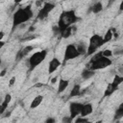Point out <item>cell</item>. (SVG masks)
Segmentation results:
<instances>
[{
    "mask_svg": "<svg viewBox=\"0 0 123 123\" xmlns=\"http://www.w3.org/2000/svg\"><path fill=\"white\" fill-rule=\"evenodd\" d=\"M55 8V4L53 3H44L43 6L41 7V9L38 11V13H37V18L38 19H44L48 16V14L54 10Z\"/></svg>",
    "mask_w": 123,
    "mask_h": 123,
    "instance_id": "52a82bcc",
    "label": "cell"
},
{
    "mask_svg": "<svg viewBox=\"0 0 123 123\" xmlns=\"http://www.w3.org/2000/svg\"><path fill=\"white\" fill-rule=\"evenodd\" d=\"M32 17H33V11L31 9V6L17 9V11L13 13L12 16V30L15 27L19 26L20 24L27 22Z\"/></svg>",
    "mask_w": 123,
    "mask_h": 123,
    "instance_id": "7a4b0ae2",
    "label": "cell"
},
{
    "mask_svg": "<svg viewBox=\"0 0 123 123\" xmlns=\"http://www.w3.org/2000/svg\"><path fill=\"white\" fill-rule=\"evenodd\" d=\"M11 100H12V95H11V94H9V93H7V94L5 95V97H4L3 101H2V103H1L2 107H3L4 109H7V108H8L9 103L11 102Z\"/></svg>",
    "mask_w": 123,
    "mask_h": 123,
    "instance_id": "44dd1931",
    "label": "cell"
},
{
    "mask_svg": "<svg viewBox=\"0 0 123 123\" xmlns=\"http://www.w3.org/2000/svg\"><path fill=\"white\" fill-rule=\"evenodd\" d=\"M104 44L103 41V37L95 34L92 35L89 38V42L87 45V50H86V55H92L94 54L98 48H100Z\"/></svg>",
    "mask_w": 123,
    "mask_h": 123,
    "instance_id": "277c9868",
    "label": "cell"
},
{
    "mask_svg": "<svg viewBox=\"0 0 123 123\" xmlns=\"http://www.w3.org/2000/svg\"><path fill=\"white\" fill-rule=\"evenodd\" d=\"M5 111H6V109H4V108L2 107V105L0 104V114H3V113L5 112Z\"/></svg>",
    "mask_w": 123,
    "mask_h": 123,
    "instance_id": "4dcf8cb0",
    "label": "cell"
},
{
    "mask_svg": "<svg viewBox=\"0 0 123 123\" xmlns=\"http://www.w3.org/2000/svg\"><path fill=\"white\" fill-rule=\"evenodd\" d=\"M87 119L86 118V117H78L77 119H76V121H75V123H84V122H86Z\"/></svg>",
    "mask_w": 123,
    "mask_h": 123,
    "instance_id": "484cf974",
    "label": "cell"
},
{
    "mask_svg": "<svg viewBox=\"0 0 123 123\" xmlns=\"http://www.w3.org/2000/svg\"><path fill=\"white\" fill-rule=\"evenodd\" d=\"M111 38H112V31H111V29H110L103 37V41H104V43H106V42L110 41Z\"/></svg>",
    "mask_w": 123,
    "mask_h": 123,
    "instance_id": "603a6c76",
    "label": "cell"
},
{
    "mask_svg": "<svg viewBox=\"0 0 123 123\" xmlns=\"http://www.w3.org/2000/svg\"><path fill=\"white\" fill-rule=\"evenodd\" d=\"M1 62H2V60H1V58H0V64H1Z\"/></svg>",
    "mask_w": 123,
    "mask_h": 123,
    "instance_id": "7bdbcfd3",
    "label": "cell"
},
{
    "mask_svg": "<svg viewBox=\"0 0 123 123\" xmlns=\"http://www.w3.org/2000/svg\"><path fill=\"white\" fill-rule=\"evenodd\" d=\"M42 86V84H40V83H38V84H36V85H35V86H36V87H37V86Z\"/></svg>",
    "mask_w": 123,
    "mask_h": 123,
    "instance_id": "74e56055",
    "label": "cell"
},
{
    "mask_svg": "<svg viewBox=\"0 0 123 123\" xmlns=\"http://www.w3.org/2000/svg\"><path fill=\"white\" fill-rule=\"evenodd\" d=\"M84 123H90V121H89V120H86V122H84Z\"/></svg>",
    "mask_w": 123,
    "mask_h": 123,
    "instance_id": "b9f144b4",
    "label": "cell"
},
{
    "mask_svg": "<svg viewBox=\"0 0 123 123\" xmlns=\"http://www.w3.org/2000/svg\"><path fill=\"white\" fill-rule=\"evenodd\" d=\"M102 56L106 57V58H111L112 56V51L110 49H106V50L102 51Z\"/></svg>",
    "mask_w": 123,
    "mask_h": 123,
    "instance_id": "cb8c5ba5",
    "label": "cell"
},
{
    "mask_svg": "<svg viewBox=\"0 0 123 123\" xmlns=\"http://www.w3.org/2000/svg\"><path fill=\"white\" fill-rule=\"evenodd\" d=\"M6 72H7V69H3V70L0 72V77H3V76L6 74Z\"/></svg>",
    "mask_w": 123,
    "mask_h": 123,
    "instance_id": "1f68e13d",
    "label": "cell"
},
{
    "mask_svg": "<svg viewBox=\"0 0 123 123\" xmlns=\"http://www.w3.org/2000/svg\"><path fill=\"white\" fill-rule=\"evenodd\" d=\"M76 28L72 25V26H70V27H68V28H66L65 30H63L60 35H61V37H63V38H66V37H69L73 33H74V30H75Z\"/></svg>",
    "mask_w": 123,
    "mask_h": 123,
    "instance_id": "9a60e30c",
    "label": "cell"
},
{
    "mask_svg": "<svg viewBox=\"0 0 123 123\" xmlns=\"http://www.w3.org/2000/svg\"><path fill=\"white\" fill-rule=\"evenodd\" d=\"M72 118L70 116H63L62 117V123H72Z\"/></svg>",
    "mask_w": 123,
    "mask_h": 123,
    "instance_id": "d4e9b609",
    "label": "cell"
},
{
    "mask_svg": "<svg viewBox=\"0 0 123 123\" xmlns=\"http://www.w3.org/2000/svg\"><path fill=\"white\" fill-rule=\"evenodd\" d=\"M78 16L76 15L75 13V11L74 10H69V11H63L60 17H59V20H58V28L60 30V34L65 30L66 28L72 26L75 22L78 21Z\"/></svg>",
    "mask_w": 123,
    "mask_h": 123,
    "instance_id": "6da1fadb",
    "label": "cell"
},
{
    "mask_svg": "<svg viewBox=\"0 0 123 123\" xmlns=\"http://www.w3.org/2000/svg\"><path fill=\"white\" fill-rule=\"evenodd\" d=\"M53 33H54V35H55V36L60 34V30H59V28H58V26H57V25L53 27Z\"/></svg>",
    "mask_w": 123,
    "mask_h": 123,
    "instance_id": "4316f807",
    "label": "cell"
},
{
    "mask_svg": "<svg viewBox=\"0 0 123 123\" xmlns=\"http://www.w3.org/2000/svg\"><path fill=\"white\" fill-rule=\"evenodd\" d=\"M56 82H57V77H54L51 79V84H55Z\"/></svg>",
    "mask_w": 123,
    "mask_h": 123,
    "instance_id": "d6a6232c",
    "label": "cell"
},
{
    "mask_svg": "<svg viewBox=\"0 0 123 123\" xmlns=\"http://www.w3.org/2000/svg\"><path fill=\"white\" fill-rule=\"evenodd\" d=\"M42 100H43V96H42V95H37V96H36V97L32 100L31 105H30V108H31V109H36V108H37V107L41 104Z\"/></svg>",
    "mask_w": 123,
    "mask_h": 123,
    "instance_id": "4fadbf2b",
    "label": "cell"
},
{
    "mask_svg": "<svg viewBox=\"0 0 123 123\" xmlns=\"http://www.w3.org/2000/svg\"><path fill=\"white\" fill-rule=\"evenodd\" d=\"M45 123H55V118L53 117H48L45 121Z\"/></svg>",
    "mask_w": 123,
    "mask_h": 123,
    "instance_id": "f1b7e54d",
    "label": "cell"
},
{
    "mask_svg": "<svg viewBox=\"0 0 123 123\" xmlns=\"http://www.w3.org/2000/svg\"><path fill=\"white\" fill-rule=\"evenodd\" d=\"M95 123H103V121H102V120H98V121H96Z\"/></svg>",
    "mask_w": 123,
    "mask_h": 123,
    "instance_id": "ab89813d",
    "label": "cell"
},
{
    "mask_svg": "<svg viewBox=\"0 0 123 123\" xmlns=\"http://www.w3.org/2000/svg\"><path fill=\"white\" fill-rule=\"evenodd\" d=\"M4 45H5V42H4L3 40H1V41H0V49H1V48H2Z\"/></svg>",
    "mask_w": 123,
    "mask_h": 123,
    "instance_id": "8d00e7d4",
    "label": "cell"
},
{
    "mask_svg": "<svg viewBox=\"0 0 123 123\" xmlns=\"http://www.w3.org/2000/svg\"><path fill=\"white\" fill-rule=\"evenodd\" d=\"M33 49H34V46L29 45V46H26V47H24L23 49L19 50V51L17 52V54H16V60H17V61H19V60L23 59V58H24L27 54H29Z\"/></svg>",
    "mask_w": 123,
    "mask_h": 123,
    "instance_id": "8fae6325",
    "label": "cell"
},
{
    "mask_svg": "<svg viewBox=\"0 0 123 123\" xmlns=\"http://www.w3.org/2000/svg\"><path fill=\"white\" fill-rule=\"evenodd\" d=\"M122 82H123V77H121V76H119V75H115L111 84H112L113 86H117V87H118V86H119V85H120Z\"/></svg>",
    "mask_w": 123,
    "mask_h": 123,
    "instance_id": "7402d4cb",
    "label": "cell"
},
{
    "mask_svg": "<svg viewBox=\"0 0 123 123\" xmlns=\"http://www.w3.org/2000/svg\"><path fill=\"white\" fill-rule=\"evenodd\" d=\"M82 107H83V104H81V103H77V102L70 103V105H69V112H70V117L72 119H74L77 115L80 114Z\"/></svg>",
    "mask_w": 123,
    "mask_h": 123,
    "instance_id": "ba28073f",
    "label": "cell"
},
{
    "mask_svg": "<svg viewBox=\"0 0 123 123\" xmlns=\"http://www.w3.org/2000/svg\"><path fill=\"white\" fill-rule=\"evenodd\" d=\"M111 63H112V62L110 58H106V57L101 56L100 58L96 59L95 61L89 62L88 64H87V69L95 71V70H98V69L106 68V67L111 65Z\"/></svg>",
    "mask_w": 123,
    "mask_h": 123,
    "instance_id": "3957f363",
    "label": "cell"
},
{
    "mask_svg": "<svg viewBox=\"0 0 123 123\" xmlns=\"http://www.w3.org/2000/svg\"><path fill=\"white\" fill-rule=\"evenodd\" d=\"M69 85V81L66 79H61L59 82V86H58V93H62V91L65 90V88L68 86Z\"/></svg>",
    "mask_w": 123,
    "mask_h": 123,
    "instance_id": "7c38bea8",
    "label": "cell"
},
{
    "mask_svg": "<svg viewBox=\"0 0 123 123\" xmlns=\"http://www.w3.org/2000/svg\"><path fill=\"white\" fill-rule=\"evenodd\" d=\"M14 82H15V77H12L11 80H10V82H9V86L12 87L14 85Z\"/></svg>",
    "mask_w": 123,
    "mask_h": 123,
    "instance_id": "83f0119b",
    "label": "cell"
},
{
    "mask_svg": "<svg viewBox=\"0 0 123 123\" xmlns=\"http://www.w3.org/2000/svg\"><path fill=\"white\" fill-rule=\"evenodd\" d=\"M123 117V104H121L115 111V113H114V120H119Z\"/></svg>",
    "mask_w": 123,
    "mask_h": 123,
    "instance_id": "ffe728a7",
    "label": "cell"
},
{
    "mask_svg": "<svg viewBox=\"0 0 123 123\" xmlns=\"http://www.w3.org/2000/svg\"><path fill=\"white\" fill-rule=\"evenodd\" d=\"M75 46H76V49H77V51L79 52L80 55H85V54H86L87 46L86 45L85 42L81 41V42H79V43H78L77 45H75Z\"/></svg>",
    "mask_w": 123,
    "mask_h": 123,
    "instance_id": "e0dca14e",
    "label": "cell"
},
{
    "mask_svg": "<svg viewBox=\"0 0 123 123\" xmlns=\"http://www.w3.org/2000/svg\"><path fill=\"white\" fill-rule=\"evenodd\" d=\"M80 54L76 49L75 44H68L64 51V57H63V62H66L67 61L74 60L77 57H79Z\"/></svg>",
    "mask_w": 123,
    "mask_h": 123,
    "instance_id": "8992f818",
    "label": "cell"
},
{
    "mask_svg": "<svg viewBox=\"0 0 123 123\" xmlns=\"http://www.w3.org/2000/svg\"><path fill=\"white\" fill-rule=\"evenodd\" d=\"M47 56V50H41L34 53L28 60L29 68L30 70H33L35 67H37L38 64H40Z\"/></svg>",
    "mask_w": 123,
    "mask_h": 123,
    "instance_id": "5b68a950",
    "label": "cell"
},
{
    "mask_svg": "<svg viewBox=\"0 0 123 123\" xmlns=\"http://www.w3.org/2000/svg\"><path fill=\"white\" fill-rule=\"evenodd\" d=\"M103 10V4L101 2H96L93 4V6L91 7L90 11L93 12V13H99L100 12H102Z\"/></svg>",
    "mask_w": 123,
    "mask_h": 123,
    "instance_id": "ac0fdd59",
    "label": "cell"
},
{
    "mask_svg": "<svg viewBox=\"0 0 123 123\" xmlns=\"http://www.w3.org/2000/svg\"><path fill=\"white\" fill-rule=\"evenodd\" d=\"M11 113H12L11 111H7V112L5 113V115H4V117H10V116H11Z\"/></svg>",
    "mask_w": 123,
    "mask_h": 123,
    "instance_id": "836d02e7",
    "label": "cell"
},
{
    "mask_svg": "<svg viewBox=\"0 0 123 123\" xmlns=\"http://www.w3.org/2000/svg\"><path fill=\"white\" fill-rule=\"evenodd\" d=\"M62 64V62L57 59V58H53L50 62H49V65H48V73L52 74L54 71H56L58 69V67Z\"/></svg>",
    "mask_w": 123,
    "mask_h": 123,
    "instance_id": "9c48e42d",
    "label": "cell"
},
{
    "mask_svg": "<svg viewBox=\"0 0 123 123\" xmlns=\"http://www.w3.org/2000/svg\"><path fill=\"white\" fill-rule=\"evenodd\" d=\"M41 4H42L41 1H37V2H36V6H37V7H39Z\"/></svg>",
    "mask_w": 123,
    "mask_h": 123,
    "instance_id": "e575fe53",
    "label": "cell"
},
{
    "mask_svg": "<svg viewBox=\"0 0 123 123\" xmlns=\"http://www.w3.org/2000/svg\"><path fill=\"white\" fill-rule=\"evenodd\" d=\"M35 37H36L35 36H31V37H27L26 39H24V40H22V41H27V40H33V39H34Z\"/></svg>",
    "mask_w": 123,
    "mask_h": 123,
    "instance_id": "f546056e",
    "label": "cell"
},
{
    "mask_svg": "<svg viewBox=\"0 0 123 123\" xmlns=\"http://www.w3.org/2000/svg\"><path fill=\"white\" fill-rule=\"evenodd\" d=\"M34 29H35V27H34V26H32V27H30V28H29V32H32V31H33Z\"/></svg>",
    "mask_w": 123,
    "mask_h": 123,
    "instance_id": "f35d334b",
    "label": "cell"
},
{
    "mask_svg": "<svg viewBox=\"0 0 123 123\" xmlns=\"http://www.w3.org/2000/svg\"><path fill=\"white\" fill-rule=\"evenodd\" d=\"M3 37H4V33H3L2 31H0V41L2 40V38H3Z\"/></svg>",
    "mask_w": 123,
    "mask_h": 123,
    "instance_id": "d590c367",
    "label": "cell"
},
{
    "mask_svg": "<svg viewBox=\"0 0 123 123\" xmlns=\"http://www.w3.org/2000/svg\"><path fill=\"white\" fill-rule=\"evenodd\" d=\"M81 93V86L80 85H74V86L72 87L70 93H69V97H75L77 95H79Z\"/></svg>",
    "mask_w": 123,
    "mask_h": 123,
    "instance_id": "d6986e66",
    "label": "cell"
},
{
    "mask_svg": "<svg viewBox=\"0 0 123 123\" xmlns=\"http://www.w3.org/2000/svg\"><path fill=\"white\" fill-rule=\"evenodd\" d=\"M117 86H113L111 83V84H109L108 85V86H107V88H106V90H105V92H104V97H108V96H111L115 90H117Z\"/></svg>",
    "mask_w": 123,
    "mask_h": 123,
    "instance_id": "2e32d148",
    "label": "cell"
},
{
    "mask_svg": "<svg viewBox=\"0 0 123 123\" xmlns=\"http://www.w3.org/2000/svg\"><path fill=\"white\" fill-rule=\"evenodd\" d=\"M93 111V107L90 103H87V104H83V107H82V110H81V117H86V115L92 113Z\"/></svg>",
    "mask_w": 123,
    "mask_h": 123,
    "instance_id": "30bf717a",
    "label": "cell"
},
{
    "mask_svg": "<svg viewBox=\"0 0 123 123\" xmlns=\"http://www.w3.org/2000/svg\"><path fill=\"white\" fill-rule=\"evenodd\" d=\"M95 74V71H92L90 69H87V68H85L82 73H81V77L84 79V80H88L90 79L91 77H93Z\"/></svg>",
    "mask_w": 123,
    "mask_h": 123,
    "instance_id": "5bb4252c",
    "label": "cell"
},
{
    "mask_svg": "<svg viewBox=\"0 0 123 123\" xmlns=\"http://www.w3.org/2000/svg\"><path fill=\"white\" fill-rule=\"evenodd\" d=\"M2 103V97H1V94H0V104Z\"/></svg>",
    "mask_w": 123,
    "mask_h": 123,
    "instance_id": "60d3db41",
    "label": "cell"
}]
</instances>
